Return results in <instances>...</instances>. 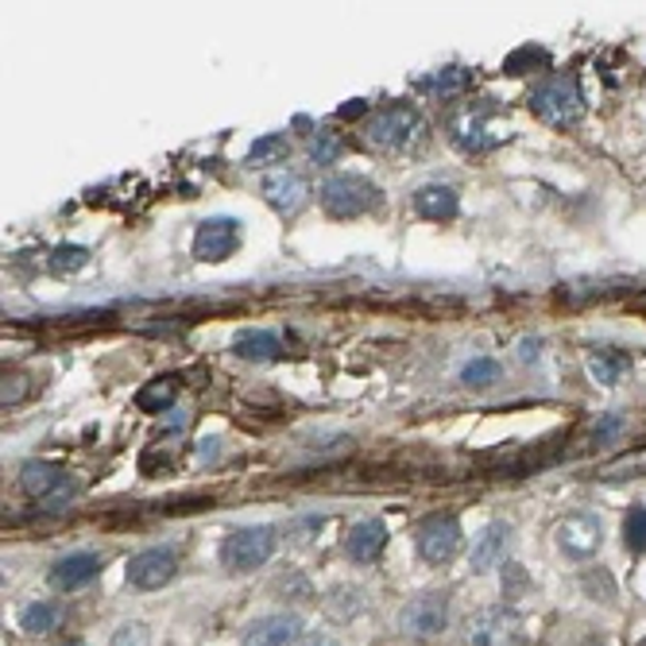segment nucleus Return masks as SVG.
<instances>
[{
  "label": "nucleus",
  "instance_id": "1",
  "mask_svg": "<svg viewBox=\"0 0 646 646\" xmlns=\"http://www.w3.org/2000/svg\"><path fill=\"white\" fill-rule=\"evenodd\" d=\"M426 140V117L410 101L384 105L376 117L368 120V143L387 156H402V151H415Z\"/></svg>",
  "mask_w": 646,
  "mask_h": 646
},
{
  "label": "nucleus",
  "instance_id": "2",
  "mask_svg": "<svg viewBox=\"0 0 646 646\" xmlns=\"http://www.w3.org/2000/svg\"><path fill=\"white\" fill-rule=\"evenodd\" d=\"M321 209L337 221H357L365 213H376L384 206V190L376 182H368L365 175H329L318 190Z\"/></svg>",
  "mask_w": 646,
  "mask_h": 646
},
{
  "label": "nucleus",
  "instance_id": "3",
  "mask_svg": "<svg viewBox=\"0 0 646 646\" xmlns=\"http://www.w3.org/2000/svg\"><path fill=\"white\" fill-rule=\"evenodd\" d=\"M530 112L550 128H573L585 112V97L573 74H550L530 90L527 97Z\"/></svg>",
  "mask_w": 646,
  "mask_h": 646
},
{
  "label": "nucleus",
  "instance_id": "4",
  "mask_svg": "<svg viewBox=\"0 0 646 646\" xmlns=\"http://www.w3.org/2000/svg\"><path fill=\"white\" fill-rule=\"evenodd\" d=\"M276 546H279L276 527H240L225 538L217 557H221V565L229 573H252V569H260V565L271 561Z\"/></svg>",
  "mask_w": 646,
  "mask_h": 646
},
{
  "label": "nucleus",
  "instance_id": "5",
  "mask_svg": "<svg viewBox=\"0 0 646 646\" xmlns=\"http://www.w3.org/2000/svg\"><path fill=\"white\" fill-rule=\"evenodd\" d=\"M20 488L43 504V511H67L78 496V484L51 461H28L20 468Z\"/></svg>",
  "mask_w": 646,
  "mask_h": 646
},
{
  "label": "nucleus",
  "instance_id": "6",
  "mask_svg": "<svg viewBox=\"0 0 646 646\" xmlns=\"http://www.w3.org/2000/svg\"><path fill=\"white\" fill-rule=\"evenodd\" d=\"M446 627H449V596L446 593H423L410 604H402L399 632L407 635V639H418V643L441 639Z\"/></svg>",
  "mask_w": 646,
  "mask_h": 646
},
{
  "label": "nucleus",
  "instance_id": "7",
  "mask_svg": "<svg viewBox=\"0 0 646 646\" xmlns=\"http://www.w3.org/2000/svg\"><path fill=\"white\" fill-rule=\"evenodd\" d=\"M519 639V616L515 608H504V604H491V608H480L476 616H468L465 624V646H511Z\"/></svg>",
  "mask_w": 646,
  "mask_h": 646
},
{
  "label": "nucleus",
  "instance_id": "8",
  "mask_svg": "<svg viewBox=\"0 0 646 646\" xmlns=\"http://www.w3.org/2000/svg\"><path fill=\"white\" fill-rule=\"evenodd\" d=\"M418 557L426 565H449L461 554V523L454 515H430L415 535Z\"/></svg>",
  "mask_w": 646,
  "mask_h": 646
},
{
  "label": "nucleus",
  "instance_id": "9",
  "mask_svg": "<svg viewBox=\"0 0 646 646\" xmlns=\"http://www.w3.org/2000/svg\"><path fill=\"white\" fill-rule=\"evenodd\" d=\"M260 193L279 217H295L298 209L310 201V182H306V175L295 171V167H271L260 179Z\"/></svg>",
  "mask_w": 646,
  "mask_h": 646
},
{
  "label": "nucleus",
  "instance_id": "10",
  "mask_svg": "<svg viewBox=\"0 0 646 646\" xmlns=\"http://www.w3.org/2000/svg\"><path fill=\"white\" fill-rule=\"evenodd\" d=\"M557 550H561L565 557H573V561H588V557L600 554L604 546V527L596 515H565L561 523H557Z\"/></svg>",
  "mask_w": 646,
  "mask_h": 646
},
{
  "label": "nucleus",
  "instance_id": "11",
  "mask_svg": "<svg viewBox=\"0 0 646 646\" xmlns=\"http://www.w3.org/2000/svg\"><path fill=\"white\" fill-rule=\"evenodd\" d=\"M128 585L140 588V593H156V588L171 585L175 573H179V554L171 546H148L128 561Z\"/></svg>",
  "mask_w": 646,
  "mask_h": 646
},
{
  "label": "nucleus",
  "instance_id": "12",
  "mask_svg": "<svg viewBox=\"0 0 646 646\" xmlns=\"http://www.w3.org/2000/svg\"><path fill=\"white\" fill-rule=\"evenodd\" d=\"M240 248V221L237 217H206L193 232V260L221 264Z\"/></svg>",
  "mask_w": 646,
  "mask_h": 646
},
{
  "label": "nucleus",
  "instance_id": "13",
  "mask_svg": "<svg viewBox=\"0 0 646 646\" xmlns=\"http://www.w3.org/2000/svg\"><path fill=\"white\" fill-rule=\"evenodd\" d=\"M302 616L295 612H271V616H260L245 627V646H302Z\"/></svg>",
  "mask_w": 646,
  "mask_h": 646
},
{
  "label": "nucleus",
  "instance_id": "14",
  "mask_svg": "<svg viewBox=\"0 0 646 646\" xmlns=\"http://www.w3.org/2000/svg\"><path fill=\"white\" fill-rule=\"evenodd\" d=\"M97 573H101V557L97 554L90 550L67 554L51 565V588H59V593H78V588L93 585Z\"/></svg>",
  "mask_w": 646,
  "mask_h": 646
},
{
  "label": "nucleus",
  "instance_id": "15",
  "mask_svg": "<svg viewBox=\"0 0 646 646\" xmlns=\"http://www.w3.org/2000/svg\"><path fill=\"white\" fill-rule=\"evenodd\" d=\"M511 543H515L511 523H488V527H484V535L476 538V546H473V569L476 573H488V569H499V565H507Z\"/></svg>",
  "mask_w": 646,
  "mask_h": 646
},
{
  "label": "nucleus",
  "instance_id": "16",
  "mask_svg": "<svg viewBox=\"0 0 646 646\" xmlns=\"http://www.w3.org/2000/svg\"><path fill=\"white\" fill-rule=\"evenodd\" d=\"M384 550H387V523L384 519H360V523H352L349 535H345V554H349L357 565L379 561V554Z\"/></svg>",
  "mask_w": 646,
  "mask_h": 646
},
{
  "label": "nucleus",
  "instance_id": "17",
  "mask_svg": "<svg viewBox=\"0 0 646 646\" xmlns=\"http://www.w3.org/2000/svg\"><path fill=\"white\" fill-rule=\"evenodd\" d=\"M415 213L426 217V221H454V217L461 213V198H457L454 186H441V182L418 186L415 190Z\"/></svg>",
  "mask_w": 646,
  "mask_h": 646
},
{
  "label": "nucleus",
  "instance_id": "18",
  "mask_svg": "<svg viewBox=\"0 0 646 646\" xmlns=\"http://www.w3.org/2000/svg\"><path fill=\"white\" fill-rule=\"evenodd\" d=\"M232 352H237L240 360H252V365H268V360L282 357V341L271 329H240V334L232 337Z\"/></svg>",
  "mask_w": 646,
  "mask_h": 646
},
{
  "label": "nucleus",
  "instance_id": "19",
  "mask_svg": "<svg viewBox=\"0 0 646 646\" xmlns=\"http://www.w3.org/2000/svg\"><path fill=\"white\" fill-rule=\"evenodd\" d=\"M627 371H632V357H627V352H619V349H593L588 352V376H593L600 387L624 384Z\"/></svg>",
  "mask_w": 646,
  "mask_h": 646
},
{
  "label": "nucleus",
  "instance_id": "20",
  "mask_svg": "<svg viewBox=\"0 0 646 646\" xmlns=\"http://www.w3.org/2000/svg\"><path fill=\"white\" fill-rule=\"evenodd\" d=\"M62 619H67L62 604L36 600V604H28V608L20 612V632L23 635H51V632H59L62 627Z\"/></svg>",
  "mask_w": 646,
  "mask_h": 646
},
{
  "label": "nucleus",
  "instance_id": "21",
  "mask_svg": "<svg viewBox=\"0 0 646 646\" xmlns=\"http://www.w3.org/2000/svg\"><path fill=\"white\" fill-rule=\"evenodd\" d=\"M175 399H179V379H175V376H156L151 384L140 387V395H136V407L148 410V415H159V410H171Z\"/></svg>",
  "mask_w": 646,
  "mask_h": 646
},
{
  "label": "nucleus",
  "instance_id": "22",
  "mask_svg": "<svg viewBox=\"0 0 646 646\" xmlns=\"http://www.w3.org/2000/svg\"><path fill=\"white\" fill-rule=\"evenodd\" d=\"M468 86H473V74H468L465 67H441V70H434L430 78H423L418 82V90L423 93H434V97H457V93H465Z\"/></svg>",
  "mask_w": 646,
  "mask_h": 646
},
{
  "label": "nucleus",
  "instance_id": "23",
  "mask_svg": "<svg viewBox=\"0 0 646 646\" xmlns=\"http://www.w3.org/2000/svg\"><path fill=\"white\" fill-rule=\"evenodd\" d=\"M454 140H457V148H465V151H488V148H496L499 143V136H488V128H484V120L480 117H461L454 125Z\"/></svg>",
  "mask_w": 646,
  "mask_h": 646
},
{
  "label": "nucleus",
  "instance_id": "24",
  "mask_svg": "<svg viewBox=\"0 0 646 646\" xmlns=\"http://www.w3.org/2000/svg\"><path fill=\"white\" fill-rule=\"evenodd\" d=\"M90 264V248L82 245H59L51 256H47V268H51V276H78V271Z\"/></svg>",
  "mask_w": 646,
  "mask_h": 646
},
{
  "label": "nucleus",
  "instance_id": "25",
  "mask_svg": "<svg viewBox=\"0 0 646 646\" xmlns=\"http://www.w3.org/2000/svg\"><path fill=\"white\" fill-rule=\"evenodd\" d=\"M341 151H345V140H341V132H334V128H318V132L310 136V159L318 167L337 163Z\"/></svg>",
  "mask_w": 646,
  "mask_h": 646
},
{
  "label": "nucleus",
  "instance_id": "26",
  "mask_svg": "<svg viewBox=\"0 0 646 646\" xmlns=\"http://www.w3.org/2000/svg\"><path fill=\"white\" fill-rule=\"evenodd\" d=\"M535 67H550V54H546L543 47H535V43L519 47V51H511V54L504 59V74H511V78L530 74Z\"/></svg>",
  "mask_w": 646,
  "mask_h": 646
},
{
  "label": "nucleus",
  "instance_id": "27",
  "mask_svg": "<svg viewBox=\"0 0 646 646\" xmlns=\"http://www.w3.org/2000/svg\"><path fill=\"white\" fill-rule=\"evenodd\" d=\"M287 151H290V143H287V136H260V140L248 148V163L252 167H264V163H279V159H287Z\"/></svg>",
  "mask_w": 646,
  "mask_h": 646
},
{
  "label": "nucleus",
  "instance_id": "28",
  "mask_svg": "<svg viewBox=\"0 0 646 646\" xmlns=\"http://www.w3.org/2000/svg\"><path fill=\"white\" fill-rule=\"evenodd\" d=\"M624 546L632 554H646V507H632L624 515Z\"/></svg>",
  "mask_w": 646,
  "mask_h": 646
},
{
  "label": "nucleus",
  "instance_id": "29",
  "mask_svg": "<svg viewBox=\"0 0 646 646\" xmlns=\"http://www.w3.org/2000/svg\"><path fill=\"white\" fill-rule=\"evenodd\" d=\"M461 379L468 387H491L499 379V365L496 360H488V357H476L461 368Z\"/></svg>",
  "mask_w": 646,
  "mask_h": 646
},
{
  "label": "nucleus",
  "instance_id": "30",
  "mask_svg": "<svg viewBox=\"0 0 646 646\" xmlns=\"http://www.w3.org/2000/svg\"><path fill=\"white\" fill-rule=\"evenodd\" d=\"M643 473H646V449H632V454L604 465V476H643Z\"/></svg>",
  "mask_w": 646,
  "mask_h": 646
},
{
  "label": "nucleus",
  "instance_id": "31",
  "mask_svg": "<svg viewBox=\"0 0 646 646\" xmlns=\"http://www.w3.org/2000/svg\"><path fill=\"white\" fill-rule=\"evenodd\" d=\"M109 646H151V632L140 624V619H132V624H120L117 632H112Z\"/></svg>",
  "mask_w": 646,
  "mask_h": 646
},
{
  "label": "nucleus",
  "instance_id": "32",
  "mask_svg": "<svg viewBox=\"0 0 646 646\" xmlns=\"http://www.w3.org/2000/svg\"><path fill=\"white\" fill-rule=\"evenodd\" d=\"M23 395H28V379H23V376H4V391H0V402H4V407H16Z\"/></svg>",
  "mask_w": 646,
  "mask_h": 646
},
{
  "label": "nucleus",
  "instance_id": "33",
  "mask_svg": "<svg viewBox=\"0 0 646 646\" xmlns=\"http://www.w3.org/2000/svg\"><path fill=\"white\" fill-rule=\"evenodd\" d=\"M538 357H543V341H538V337H527V341L519 345V360L530 365V360H538Z\"/></svg>",
  "mask_w": 646,
  "mask_h": 646
},
{
  "label": "nucleus",
  "instance_id": "34",
  "mask_svg": "<svg viewBox=\"0 0 646 646\" xmlns=\"http://www.w3.org/2000/svg\"><path fill=\"white\" fill-rule=\"evenodd\" d=\"M365 112H368L365 101H349V105H341V109H337V117H341V120H357V117H365Z\"/></svg>",
  "mask_w": 646,
  "mask_h": 646
},
{
  "label": "nucleus",
  "instance_id": "35",
  "mask_svg": "<svg viewBox=\"0 0 646 646\" xmlns=\"http://www.w3.org/2000/svg\"><path fill=\"white\" fill-rule=\"evenodd\" d=\"M302 646H341L334 639V635H326V632H314V635H306Z\"/></svg>",
  "mask_w": 646,
  "mask_h": 646
},
{
  "label": "nucleus",
  "instance_id": "36",
  "mask_svg": "<svg viewBox=\"0 0 646 646\" xmlns=\"http://www.w3.org/2000/svg\"><path fill=\"white\" fill-rule=\"evenodd\" d=\"M209 457H217V438H206V446H201V461H209Z\"/></svg>",
  "mask_w": 646,
  "mask_h": 646
},
{
  "label": "nucleus",
  "instance_id": "37",
  "mask_svg": "<svg viewBox=\"0 0 646 646\" xmlns=\"http://www.w3.org/2000/svg\"><path fill=\"white\" fill-rule=\"evenodd\" d=\"M619 430V418H608V423L600 426V434H616Z\"/></svg>",
  "mask_w": 646,
  "mask_h": 646
},
{
  "label": "nucleus",
  "instance_id": "38",
  "mask_svg": "<svg viewBox=\"0 0 646 646\" xmlns=\"http://www.w3.org/2000/svg\"><path fill=\"white\" fill-rule=\"evenodd\" d=\"M59 646H86V643H59Z\"/></svg>",
  "mask_w": 646,
  "mask_h": 646
},
{
  "label": "nucleus",
  "instance_id": "39",
  "mask_svg": "<svg viewBox=\"0 0 646 646\" xmlns=\"http://www.w3.org/2000/svg\"><path fill=\"white\" fill-rule=\"evenodd\" d=\"M639 646H646V639H643V643H639Z\"/></svg>",
  "mask_w": 646,
  "mask_h": 646
}]
</instances>
